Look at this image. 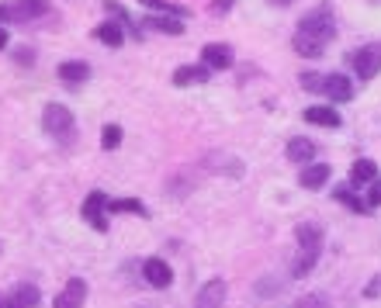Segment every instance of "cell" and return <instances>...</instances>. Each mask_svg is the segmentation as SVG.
Returning <instances> with one entry per match:
<instances>
[{
  "mask_svg": "<svg viewBox=\"0 0 381 308\" xmlns=\"http://www.w3.org/2000/svg\"><path fill=\"white\" fill-rule=\"evenodd\" d=\"M295 239H298V256H295V277H305L312 273L319 253H322V229L312 225V222H301L295 229Z\"/></svg>",
  "mask_w": 381,
  "mask_h": 308,
  "instance_id": "1",
  "label": "cell"
},
{
  "mask_svg": "<svg viewBox=\"0 0 381 308\" xmlns=\"http://www.w3.org/2000/svg\"><path fill=\"white\" fill-rule=\"evenodd\" d=\"M42 125H46V132H49L56 142H63V146H70V142L77 139V122H73L70 108H63V104H46Z\"/></svg>",
  "mask_w": 381,
  "mask_h": 308,
  "instance_id": "2",
  "label": "cell"
},
{
  "mask_svg": "<svg viewBox=\"0 0 381 308\" xmlns=\"http://www.w3.org/2000/svg\"><path fill=\"white\" fill-rule=\"evenodd\" d=\"M49 15V0H15V4H0V25L4 21H32Z\"/></svg>",
  "mask_w": 381,
  "mask_h": 308,
  "instance_id": "3",
  "label": "cell"
},
{
  "mask_svg": "<svg viewBox=\"0 0 381 308\" xmlns=\"http://www.w3.org/2000/svg\"><path fill=\"white\" fill-rule=\"evenodd\" d=\"M295 35H305V39H315V42L326 46V42L336 35V21H333V15H326V11H312V15L301 18V25H298Z\"/></svg>",
  "mask_w": 381,
  "mask_h": 308,
  "instance_id": "4",
  "label": "cell"
},
{
  "mask_svg": "<svg viewBox=\"0 0 381 308\" xmlns=\"http://www.w3.org/2000/svg\"><path fill=\"white\" fill-rule=\"evenodd\" d=\"M350 66H353V73L364 77V80H371L374 73H381V42H371V46L357 49V52L350 56Z\"/></svg>",
  "mask_w": 381,
  "mask_h": 308,
  "instance_id": "5",
  "label": "cell"
},
{
  "mask_svg": "<svg viewBox=\"0 0 381 308\" xmlns=\"http://www.w3.org/2000/svg\"><path fill=\"white\" fill-rule=\"evenodd\" d=\"M104 211H108V198H104L101 191H91L87 201H84V208H80V215H84L97 232H108V218H104Z\"/></svg>",
  "mask_w": 381,
  "mask_h": 308,
  "instance_id": "6",
  "label": "cell"
},
{
  "mask_svg": "<svg viewBox=\"0 0 381 308\" xmlns=\"http://www.w3.org/2000/svg\"><path fill=\"white\" fill-rule=\"evenodd\" d=\"M201 66H208L212 73L229 70V66H232V46H225V42H212V46H205V49H201Z\"/></svg>",
  "mask_w": 381,
  "mask_h": 308,
  "instance_id": "7",
  "label": "cell"
},
{
  "mask_svg": "<svg viewBox=\"0 0 381 308\" xmlns=\"http://www.w3.org/2000/svg\"><path fill=\"white\" fill-rule=\"evenodd\" d=\"M322 94H326L329 101L343 104V101H350V97H353V84H350V77H346V73H329V77H326V84H322Z\"/></svg>",
  "mask_w": 381,
  "mask_h": 308,
  "instance_id": "8",
  "label": "cell"
},
{
  "mask_svg": "<svg viewBox=\"0 0 381 308\" xmlns=\"http://www.w3.org/2000/svg\"><path fill=\"white\" fill-rule=\"evenodd\" d=\"M142 273H146V280H149L153 287H170V284H174V270H170V263L160 260V256L146 260V263H142Z\"/></svg>",
  "mask_w": 381,
  "mask_h": 308,
  "instance_id": "9",
  "label": "cell"
},
{
  "mask_svg": "<svg viewBox=\"0 0 381 308\" xmlns=\"http://www.w3.org/2000/svg\"><path fill=\"white\" fill-rule=\"evenodd\" d=\"M84 298H87V280L73 277V280H66V287L59 291L56 308H80V305H84Z\"/></svg>",
  "mask_w": 381,
  "mask_h": 308,
  "instance_id": "10",
  "label": "cell"
},
{
  "mask_svg": "<svg viewBox=\"0 0 381 308\" xmlns=\"http://www.w3.org/2000/svg\"><path fill=\"white\" fill-rule=\"evenodd\" d=\"M305 122L322 125V128H340V125H343L340 111H336V108H329V104H312V108L305 111Z\"/></svg>",
  "mask_w": 381,
  "mask_h": 308,
  "instance_id": "11",
  "label": "cell"
},
{
  "mask_svg": "<svg viewBox=\"0 0 381 308\" xmlns=\"http://www.w3.org/2000/svg\"><path fill=\"white\" fill-rule=\"evenodd\" d=\"M329 173H333V170H329L326 163H312V166L301 170V180H298V184H301L305 191H319V187L329 184Z\"/></svg>",
  "mask_w": 381,
  "mask_h": 308,
  "instance_id": "12",
  "label": "cell"
},
{
  "mask_svg": "<svg viewBox=\"0 0 381 308\" xmlns=\"http://www.w3.org/2000/svg\"><path fill=\"white\" fill-rule=\"evenodd\" d=\"M59 80L63 84H84L87 77H91V66L84 63V59H66V63H59Z\"/></svg>",
  "mask_w": 381,
  "mask_h": 308,
  "instance_id": "13",
  "label": "cell"
},
{
  "mask_svg": "<svg viewBox=\"0 0 381 308\" xmlns=\"http://www.w3.org/2000/svg\"><path fill=\"white\" fill-rule=\"evenodd\" d=\"M312 156H315V142H312V139L295 135V139L288 142V160H291V163H312Z\"/></svg>",
  "mask_w": 381,
  "mask_h": 308,
  "instance_id": "14",
  "label": "cell"
},
{
  "mask_svg": "<svg viewBox=\"0 0 381 308\" xmlns=\"http://www.w3.org/2000/svg\"><path fill=\"white\" fill-rule=\"evenodd\" d=\"M378 180V163L374 160H357L353 166H350V187H357V184H374Z\"/></svg>",
  "mask_w": 381,
  "mask_h": 308,
  "instance_id": "15",
  "label": "cell"
},
{
  "mask_svg": "<svg viewBox=\"0 0 381 308\" xmlns=\"http://www.w3.org/2000/svg\"><path fill=\"white\" fill-rule=\"evenodd\" d=\"M39 301H42V291L35 284H18L15 294H11V305L15 308H39Z\"/></svg>",
  "mask_w": 381,
  "mask_h": 308,
  "instance_id": "16",
  "label": "cell"
},
{
  "mask_svg": "<svg viewBox=\"0 0 381 308\" xmlns=\"http://www.w3.org/2000/svg\"><path fill=\"white\" fill-rule=\"evenodd\" d=\"M208 77H212L208 66H180V70L174 73V84H177V87H191V84H205Z\"/></svg>",
  "mask_w": 381,
  "mask_h": 308,
  "instance_id": "17",
  "label": "cell"
},
{
  "mask_svg": "<svg viewBox=\"0 0 381 308\" xmlns=\"http://www.w3.org/2000/svg\"><path fill=\"white\" fill-rule=\"evenodd\" d=\"M222 298H225V284L222 280H208L201 287V294H198V308H219Z\"/></svg>",
  "mask_w": 381,
  "mask_h": 308,
  "instance_id": "18",
  "label": "cell"
},
{
  "mask_svg": "<svg viewBox=\"0 0 381 308\" xmlns=\"http://www.w3.org/2000/svg\"><path fill=\"white\" fill-rule=\"evenodd\" d=\"M142 8L156 11V15H170V18H191V11L184 4H174V0H139Z\"/></svg>",
  "mask_w": 381,
  "mask_h": 308,
  "instance_id": "19",
  "label": "cell"
},
{
  "mask_svg": "<svg viewBox=\"0 0 381 308\" xmlns=\"http://www.w3.org/2000/svg\"><path fill=\"white\" fill-rule=\"evenodd\" d=\"M153 32H163V35H184V21L180 18H163V15H156V18H149L146 21Z\"/></svg>",
  "mask_w": 381,
  "mask_h": 308,
  "instance_id": "20",
  "label": "cell"
},
{
  "mask_svg": "<svg viewBox=\"0 0 381 308\" xmlns=\"http://www.w3.org/2000/svg\"><path fill=\"white\" fill-rule=\"evenodd\" d=\"M97 39L104 42V46H111V49H118L122 46V25L118 21H104V25H97Z\"/></svg>",
  "mask_w": 381,
  "mask_h": 308,
  "instance_id": "21",
  "label": "cell"
},
{
  "mask_svg": "<svg viewBox=\"0 0 381 308\" xmlns=\"http://www.w3.org/2000/svg\"><path fill=\"white\" fill-rule=\"evenodd\" d=\"M108 211H118V215H149L142 201L136 198H118V201H108Z\"/></svg>",
  "mask_w": 381,
  "mask_h": 308,
  "instance_id": "22",
  "label": "cell"
},
{
  "mask_svg": "<svg viewBox=\"0 0 381 308\" xmlns=\"http://www.w3.org/2000/svg\"><path fill=\"white\" fill-rule=\"evenodd\" d=\"M295 52H298V56H308V59H319V56L326 52V46H322V42H315V39L295 35Z\"/></svg>",
  "mask_w": 381,
  "mask_h": 308,
  "instance_id": "23",
  "label": "cell"
},
{
  "mask_svg": "<svg viewBox=\"0 0 381 308\" xmlns=\"http://www.w3.org/2000/svg\"><path fill=\"white\" fill-rule=\"evenodd\" d=\"M333 198H336V201H343V204H350V211H360V215L367 211V201H360V198H357L353 191H346V187L333 191Z\"/></svg>",
  "mask_w": 381,
  "mask_h": 308,
  "instance_id": "24",
  "label": "cell"
},
{
  "mask_svg": "<svg viewBox=\"0 0 381 308\" xmlns=\"http://www.w3.org/2000/svg\"><path fill=\"white\" fill-rule=\"evenodd\" d=\"M104 11H108V15H115V18H118V21H125V25H129V28H132V35H136V39H139V28H136V25H132V18H129V11H125V8H122V4H118V0H104Z\"/></svg>",
  "mask_w": 381,
  "mask_h": 308,
  "instance_id": "25",
  "label": "cell"
},
{
  "mask_svg": "<svg viewBox=\"0 0 381 308\" xmlns=\"http://www.w3.org/2000/svg\"><path fill=\"white\" fill-rule=\"evenodd\" d=\"M101 146H104V149H118V146H122V128H118V125H104Z\"/></svg>",
  "mask_w": 381,
  "mask_h": 308,
  "instance_id": "26",
  "label": "cell"
},
{
  "mask_svg": "<svg viewBox=\"0 0 381 308\" xmlns=\"http://www.w3.org/2000/svg\"><path fill=\"white\" fill-rule=\"evenodd\" d=\"M291 308H329V301H326V294H301Z\"/></svg>",
  "mask_w": 381,
  "mask_h": 308,
  "instance_id": "27",
  "label": "cell"
},
{
  "mask_svg": "<svg viewBox=\"0 0 381 308\" xmlns=\"http://www.w3.org/2000/svg\"><path fill=\"white\" fill-rule=\"evenodd\" d=\"M322 84H326V77H315V73H301V87H305V90H322Z\"/></svg>",
  "mask_w": 381,
  "mask_h": 308,
  "instance_id": "28",
  "label": "cell"
},
{
  "mask_svg": "<svg viewBox=\"0 0 381 308\" xmlns=\"http://www.w3.org/2000/svg\"><path fill=\"white\" fill-rule=\"evenodd\" d=\"M371 191H367V208H378L381 204V180H374V184H367Z\"/></svg>",
  "mask_w": 381,
  "mask_h": 308,
  "instance_id": "29",
  "label": "cell"
},
{
  "mask_svg": "<svg viewBox=\"0 0 381 308\" xmlns=\"http://www.w3.org/2000/svg\"><path fill=\"white\" fill-rule=\"evenodd\" d=\"M232 4H236V0H212V15H225Z\"/></svg>",
  "mask_w": 381,
  "mask_h": 308,
  "instance_id": "30",
  "label": "cell"
},
{
  "mask_svg": "<svg viewBox=\"0 0 381 308\" xmlns=\"http://www.w3.org/2000/svg\"><path fill=\"white\" fill-rule=\"evenodd\" d=\"M378 287H381V277H374V280L367 284V298H378Z\"/></svg>",
  "mask_w": 381,
  "mask_h": 308,
  "instance_id": "31",
  "label": "cell"
},
{
  "mask_svg": "<svg viewBox=\"0 0 381 308\" xmlns=\"http://www.w3.org/2000/svg\"><path fill=\"white\" fill-rule=\"evenodd\" d=\"M0 49H8V28L0 25Z\"/></svg>",
  "mask_w": 381,
  "mask_h": 308,
  "instance_id": "32",
  "label": "cell"
},
{
  "mask_svg": "<svg viewBox=\"0 0 381 308\" xmlns=\"http://www.w3.org/2000/svg\"><path fill=\"white\" fill-rule=\"evenodd\" d=\"M0 308H15L11 305V294H0Z\"/></svg>",
  "mask_w": 381,
  "mask_h": 308,
  "instance_id": "33",
  "label": "cell"
},
{
  "mask_svg": "<svg viewBox=\"0 0 381 308\" xmlns=\"http://www.w3.org/2000/svg\"><path fill=\"white\" fill-rule=\"evenodd\" d=\"M267 4H274V8H288V4H295V0H267Z\"/></svg>",
  "mask_w": 381,
  "mask_h": 308,
  "instance_id": "34",
  "label": "cell"
}]
</instances>
